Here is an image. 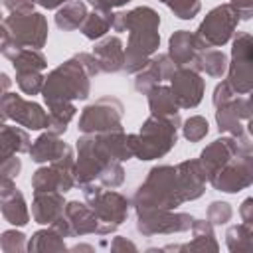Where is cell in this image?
<instances>
[{
    "label": "cell",
    "mask_w": 253,
    "mask_h": 253,
    "mask_svg": "<svg viewBox=\"0 0 253 253\" xmlns=\"http://www.w3.org/2000/svg\"><path fill=\"white\" fill-rule=\"evenodd\" d=\"M186 202L178 170L174 166H156L148 172V178L134 194L136 211L150 210H174Z\"/></svg>",
    "instance_id": "cell-1"
},
{
    "label": "cell",
    "mask_w": 253,
    "mask_h": 253,
    "mask_svg": "<svg viewBox=\"0 0 253 253\" xmlns=\"http://www.w3.org/2000/svg\"><path fill=\"white\" fill-rule=\"evenodd\" d=\"M42 93H43L47 107L71 103L75 99H87L89 97V75L75 57L67 59L43 79Z\"/></svg>",
    "instance_id": "cell-2"
},
{
    "label": "cell",
    "mask_w": 253,
    "mask_h": 253,
    "mask_svg": "<svg viewBox=\"0 0 253 253\" xmlns=\"http://www.w3.org/2000/svg\"><path fill=\"white\" fill-rule=\"evenodd\" d=\"M180 119L176 117H150L140 126L138 134H128L132 156L140 160H154L164 156L174 144L178 136Z\"/></svg>",
    "instance_id": "cell-3"
},
{
    "label": "cell",
    "mask_w": 253,
    "mask_h": 253,
    "mask_svg": "<svg viewBox=\"0 0 253 253\" xmlns=\"http://www.w3.org/2000/svg\"><path fill=\"white\" fill-rule=\"evenodd\" d=\"M83 196L89 202V208L97 215L99 223L103 225V235L115 231L128 213V202L119 192H103L99 186L83 184Z\"/></svg>",
    "instance_id": "cell-4"
},
{
    "label": "cell",
    "mask_w": 253,
    "mask_h": 253,
    "mask_svg": "<svg viewBox=\"0 0 253 253\" xmlns=\"http://www.w3.org/2000/svg\"><path fill=\"white\" fill-rule=\"evenodd\" d=\"M237 22H239V14L235 12V8L231 4H223V6L213 8L204 18V22L200 24L198 32L194 34L198 49L223 45L231 38Z\"/></svg>",
    "instance_id": "cell-5"
},
{
    "label": "cell",
    "mask_w": 253,
    "mask_h": 253,
    "mask_svg": "<svg viewBox=\"0 0 253 253\" xmlns=\"http://www.w3.org/2000/svg\"><path fill=\"white\" fill-rule=\"evenodd\" d=\"M2 26L10 34V38L18 49H22L24 45L40 49L47 40V22L38 12L12 14L4 20Z\"/></svg>",
    "instance_id": "cell-6"
},
{
    "label": "cell",
    "mask_w": 253,
    "mask_h": 253,
    "mask_svg": "<svg viewBox=\"0 0 253 253\" xmlns=\"http://www.w3.org/2000/svg\"><path fill=\"white\" fill-rule=\"evenodd\" d=\"M123 105L115 97H101L93 105L85 107L79 117V130L85 134L107 132L121 128Z\"/></svg>",
    "instance_id": "cell-7"
},
{
    "label": "cell",
    "mask_w": 253,
    "mask_h": 253,
    "mask_svg": "<svg viewBox=\"0 0 253 253\" xmlns=\"http://www.w3.org/2000/svg\"><path fill=\"white\" fill-rule=\"evenodd\" d=\"M160 45V36L156 28H138V30H128V43L125 49V63L123 69L126 73H136L140 71L150 55L156 53Z\"/></svg>",
    "instance_id": "cell-8"
},
{
    "label": "cell",
    "mask_w": 253,
    "mask_h": 253,
    "mask_svg": "<svg viewBox=\"0 0 253 253\" xmlns=\"http://www.w3.org/2000/svg\"><path fill=\"white\" fill-rule=\"evenodd\" d=\"M73 154H67L59 160H53L49 162V166L45 168H40L34 178H32V188H34V194H40V192H69L75 184V178H73Z\"/></svg>",
    "instance_id": "cell-9"
},
{
    "label": "cell",
    "mask_w": 253,
    "mask_h": 253,
    "mask_svg": "<svg viewBox=\"0 0 253 253\" xmlns=\"http://www.w3.org/2000/svg\"><path fill=\"white\" fill-rule=\"evenodd\" d=\"M211 186L219 192H239L251 184V152H241L217 168L210 178Z\"/></svg>",
    "instance_id": "cell-10"
},
{
    "label": "cell",
    "mask_w": 253,
    "mask_h": 253,
    "mask_svg": "<svg viewBox=\"0 0 253 253\" xmlns=\"http://www.w3.org/2000/svg\"><path fill=\"white\" fill-rule=\"evenodd\" d=\"M194 217L188 213H172L170 210H150L138 213L136 229L144 235H156V233H174V231H186L192 227Z\"/></svg>",
    "instance_id": "cell-11"
},
{
    "label": "cell",
    "mask_w": 253,
    "mask_h": 253,
    "mask_svg": "<svg viewBox=\"0 0 253 253\" xmlns=\"http://www.w3.org/2000/svg\"><path fill=\"white\" fill-rule=\"evenodd\" d=\"M2 109L6 113L8 119L16 121L18 125L32 128V130H40V128H47V113L34 101H26L16 93H6L2 97Z\"/></svg>",
    "instance_id": "cell-12"
},
{
    "label": "cell",
    "mask_w": 253,
    "mask_h": 253,
    "mask_svg": "<svg viewBox=\"0 0 253 253\" xmlns=\"http://www.w3.org/2000/svg\"><path fill=\"white\" fill-rule=\"evenodd\" d=\"M229 87L233 93L251 91V38L249 34H239L233 42V61L229 67Z\"/></svg>",
    "instance_id": "cell-13"
},
{
    "label": "cell",
    "mask_w": 253,
    "mask_h": 253,
    "mask_svg": "<svg viewBox=\"0 0 253 253\" xmlns=\"http://www.w3.org/2000/svg\"><path fill=\"white\" fill-rule=\"evenodd\" d=\"M170 91L180 109H192L202 101L204 79L192 67H176L170 77Z\"/></svg>",
    "instance_id": "cell-14"
},
{
    "label": "cell",
    "mask_w": 253,
    "mask_h": 253,
    "mask_svg": "<svg viewBox=\"0 0 253 253\" xmlns=\"http://www.w3.org/2000/svg\"><path fill=\"white\" fill-rule=\"evenodd\" d=\"M176 65L168 55H156L152 59H148V63L136 71V79H134V89L140 93H148L154 85H160L164 79H170L174 73Z\"/></svg>",
    "instance_id": "cell-15"
},
{
    "label": "cell",
    "mask_w": 253,
    "mask_h": 253,
    "mask_svg": "<svg viewBox=\"0 0 253 253\" xmlns=\"http://www.w3.org/2000/svg\"><path fill=\"white\" fill-rule=\"evenodd\" d=\"M219 130L231 132L233 136H243V125L241 119H249V101L247 99H229L221 105H217L215 113Z\"/></svg>",
    "instance_id": "cell-16"
},
{
    "label": "cell",
    "mask_w": 253,
    "mask_h": 253,
    "mask_svg": "<svg viewBox=\"0 0 253 253\" xmlns=\"http://www.w3.org/2000/svg\"><path fill=\"white\" fill-rule=\"evenodd\" d=\"M93 57L97 59L101 71H105V73L121 71L123 63H125V47H123L121 38L109 36V38L101 40L93 49Z\"/></svg>",
    "instance_id": "cell-17"
},
{
    "label": "cell",
    "mask_w": 253,
    "mask_h": 253,
    "mask_svg": "<svg viewBox=\"0 0 253 253\" xmlns=\"http://www.w3.org/2000/svg\"><path fill=\"white\" fill-rule=\"evenodd\" d=\"M30 156L34 162H53V160H59L67 154H73L71 146H67L63 140H59V134H53V132H45L42 134L30 148H28Z\"/></svg>",
    "instance_id": "cell-18"
},
{
    "label": "cell",
    "mask_w": 253,
    "mask_h": 253,
    "mask_svg": "<svg viewBox=\"0 0 253 253\" xmlns=\"http://www.w3.org/2000/svg\"><path fill=\"white\" fill-rule=\"evenodd\" d=\"M160 26V16L148 8V6H138L130 12H121L115 14L113 20V28L117 32H128V30H138V28H156Z\"/></svg>",
    "instance_id": "cell-19"
},
{
    "label": "cell",
    "mask_w": 253,
    "mask_h": 253,
    "mask_svg": "<svg viewBox=\"0 0 253 253\" xmlns=\"http://www.w3.org/2000/svg\"><path fill=\"white\" fill-rule=\"evenodd\" d=\"M63 196L61 192H40L34 198L32 204V215L38 223L51 225L61 213H63Z\"/></svg>",
    "instance_id": "cell-20"
},
{
    "label": "cell",
    "mask_w": 253,
    "mask_h": 253,
    "mask_svg": "<svg viewBox=\"0 0 253 253\" xmlns=\"http://www.w3.org/2000/svg\"><path fill=\"white\" fill-rule=\"evenodd\" d=\"M176 170H178V178H180L184 198L186 200L200 198L202 192H204V184H206V174H204L200 162L198 160H186V162L178 164Z\"/></svg>",
    "instance_id": "cell-21"
},
{
    "label": "cell",
    "mask_w": 253,
    "mask_h": 253,
    "mask_svg": "<svg viewBox=\"0 0 253 253\" xmlns=\"http://www.w3.org/2000/svg\"><path fill=\"white\" fill-rule=\"evenodd\" d=\"M198 45L196 40L190 32L180 30L170 38V51L168 57L174 61L176 67H188L190 63H194L196 55H198Z\"/></svg>",
    "instance_id": "cell-22"
},
{
    "label": "cell",
    "mask_w": 253,
    "mask_h": 253,
    "mask_svg": "<svg viewBox=\"0 0 253 253\" xmlns=\"http://www.w3.org/2000/svg\"><path fill=\"white\" fill-rule=\"evenodd\" d=\"M30 136L26 130L0 123V160L16 156V152H28Z\"/></svg>",
    "instance_id": "cell-23"
},
{
    "label": "cell",
    "mask_w": 253,
    "mask_h": 253,
    "mask_svg": "<svg viewBox=\"0 0 253 253\" xmlns=\"http://www.w3.org/2000/svg\"><path fill=\"white\" fill-rule=\"evenodd\" d=\"M148 107L154 117H176L180 109L172 91L162 85H154L148 91Z\"/></svg>",
    "instance_id": "cell-24"
},
{
    "label": "cell",
    "mask_w": 253,
    "mask_h": 253,
    "mask_svg": "<svg viewBox=\"0 0 253 253\" xmlns=\"http://www.w3.org/2000/svg\"><path fill=\"white\" fill-rule=\"evenodd\" d=\"M0 211L6 217V221L12 223V225H26L30 221L26 200H24L22 192H18V188L10 196L0 198Z\"/></svg>",
    "instance_id": "cell-25"
},
{
    "label": "cell",
    "mask_w": 253,
    "mask_h": 253,
    "mask_svg": "<svg viewBox=\"0 0 253 253\" xmlns=\"http://www.w3.org/2000/svg\"><path fill=\"white\" fill-rule=\"evenodd\" d=\"M85 16H87V6L83 2L79 0L65 2L63 8H59L55 14V26L63 32H71V30L81 28Z\"/></svg>",
    "instance_id": "cell-26"
},
{
    "label": "cell",
    "mask_w": 253,
    "mask_h": 253,
    "mask_svg": "<svg viewBox=\"0 0 253 253\" xmlns=\"http://www.w3.org/2000/svg\"><path fill=\"white\" fill-rule=\"evenodd\" d=\"M113 20H115V14L111 10H95L93 14L85 16L81 24V32L89 40H99L111 30Z\"/></svg>",
    "instance_id": "cell-27"
},
{
    "label": "cell",
    "mask_w": 253,
    "mask_h": 253,
    "mask_svg": "<svg viewBox=\"0 0 253 253\" xmlns=\"http://www.w3.org/2000/svg\"><path fill=\"white\" fill-rule=\"evenodd\" d=\"M12 65L16 69V73H30V71H42L47 67V61L43 57V53L40 49L34 47H22L18 49L12 57Z\"/></svg>",
    "instance_id": "cell-28"
},
{
    "label": "cell",
    "mask_w": 253,
    "mask_h": 253,
    "mask_svg": "<svg viewBox=\"0 0 253 253\" xmlns=\"http://www.w3.org/2000/svg\"><path fill=\"white\" fill-rule=\"evenodd\" d=\"M194 65H196V69H202V71H206L211 77H221V73L227 67V59H225L223 51H217V49L208 47L206 51H202V53L196 55Z\"/></svg>",
    "instance_id": "cell-29"
},
{
    "label": "cell",
    "mask_w": 253,
    "mask_h": 253,
    "mask_svg": "<svg viewBox=\"0 0 253 253\" xmlns=\"http://www.w3.org/2000/svg\"><path fill=\"white\" fill-rule=\"evenodd\" d=\"M28 249H30V251H45V249H47V251H63V249H65L63 235H61L57 229H53V227L42 229V231H38V233L30 239Z\"/></svg>",
    "instance_id": "cell-30"
},
{
    "label": "cell",
    "mask_w": 253,
    "mask_h": 253,
    "mask_svg": "<svg viewBox=\"0 0 253 253\" xmlns=\"http://www.w3.org/2000/svg\"><path fill=\"white\" fill-rule=\"evenodd\" d=\"M97 180L103 184V186H109V188H117L123 184L125 180V170L121 166L119 160H111L109 164H105V168L99 172Z\"/></svg>",
    "instance_id": "cell-31"
},
{
    "label": "cell",
    "mask_w": 253,
    "mask_h": 253,
    "mask_svg": "<svg viewBox=\"0 0 253 253\" xmlns=\"http://www.w3.org/2000/svg\"><path fill=\"white\" fill-rule=\"evenodd\" d=\"M160 2H164L182 20H192L200 12V0H160Z\"/></svg>",
    "instance_id": "cell-32"
},
{
    "label": "cell",
    "mask_w": 253,
    "mask_h": 253,
    "mask_svg": "<svg viewBox=\"0 0 253 253\" xmlns=\"http://www.w3.org/2000/svg\"><path fill=\"white\" fill-rule=\"evenodd\" d=\"M43 79L40 75V71H30V73H18L16 75V81H18V87L26 93V95H38L43 87Z\"/></svg>",
    "instance_id": "cell-33"
},
{
    "label": "cell",
    "mask_w": 253,
    "mask_h": 253,
    "mask_svg": "<svg viewBox=\"0 0 253 253\" xmlns=\"http://www.w3.org/2000/svg\"><path fill=\"white\" fill-rule=\"evenodd\" d=\"M182 132H184V136H186L188 140L198 142V140H202V138L208 134V121H206L204 117H190V119L184 123Z\"/></svg>",
    "instance_id": "cell-34"
},
{
    "label": "cell",
    "mask_w": 253,
    "mask_h": 253,
    "mask_svg": "<svg viewBox=\"0 0 253 253\" xmlns=\"http://www.w3.org/2000/svg\"><path fill=\"white\" fill-rule=\"evenodd\" d=\"M24 239H26L24 233L10 229V231H4V233H2V237H0V247H2L4 251H24V249H26Z\"/></svg>",
    "instance_id": "cell-35"
},
{
    "label": "cell",
    "mask_w": 253,
    "mask_h": 253,
    "mask_svg": "<svg viewBox=\"0 0 253 253\" xmlns=\"http://www.w3.org/2000/svg\"><path fill=\"white\" fill-rule=\"evenodd\" d=\"M229 217H231V208L225 202H213L208 210L210 223H225Z\"/></svg>",
    "instance_id": "cell-36"
},
{
    "label": "cell",
    "mask_w": 253,
    "mask_h": 253,
    "mask_svg": "<svg viewBox=\"0 0 253 253\" xmlns=\"http://www.w3.org/2000/svg\"><path fill=\"white\" fill-rule=\"evenodd\" d=\"M36 0H4L6 10H10L12 14H28L34 10Z\"/></svg>",
    "instance_id": "cell-37"
},
{
    "label": "cell",
    "mask_w": 253,
    "mask_h": 253,
    "mask_svg": "<svg viewBox=\"0 0 253 253\" xmlns=\"http://www.w3.org/2000/svg\"><path fill=\"white\" fill-rule=\"evenodd\" d=\"M75 59L83 65V69L87 71V75H89V77H93V75H97V73L101 71V69H99L97 59L93 57V53H85V51H83V53H77V55H75Z\"/></svg>",
    "instance_id": "cell-38"
},
{
    "label": "cell",
    "mask_w": 253,
    "mask_h": 253,
    "mask_svg": "<svg viewBox=\"0 0 253 253\" xmlns=\"http://www.w3.org/2000/svg\"><path fill=\"white\" fill-rule=\"evenodd\" d=\"M233 95H235V93H233V89L229 87V83H227V81H223V83H219V85L215 87V93H213V105L217 107V105H221V103L229 101Z\"/></svg>",
    "instance_id": "cell-39"
},
{
    "label": "cell",
    "mask_w": 253,
    "mask_h": 253,
    "mask_svg": "<svg viewBox=\"0 0 253 253\" xmlns=\"http://www.w3.org/2000/svg\"><path fill=\"white\" fill-rule=\"evenodd\" d=\"M128 0H89V4L95 8V10H113V8H119V6H125Z\"/></svg>",
    "instance_id": "cell-40"
},
{
    "label": "cell",
    "mask_w": 253,
    "mask_h": 253,
    "mask_svg": "<svg viewBox=\"0 0 253 253\" xmlns=\"http://www.w3.org/2000/svg\"><path fill=\"white\" fill-rule=\"evenodd\" d=\"M231 6L235 8V12H237L243 20L249 18V14H251V0H231Z\"/></svg>",
    "instance_id": "cell-41"
},
{
    "label": "cell",
    "mask_w": 253,
    "mask_h": 253,
    "mask_svg": "<svg viewBox=\"0 0 253 253\" xmlns=\"http://www.w3.org/2000/svg\"><path fill=\"white\" fill-rule=\"evenodd\" d=\"M14 190H16L14 180H12V178H8V176H0V198L10 196Z\"/></svg>",
    "instance_id": "cell-42"
},
{
    "label": "cell",
    "mask_w": 253,
    "mask_h": 253,
    "mask_svg": "<svg viewBox=\"0 0 253 253\" xmlns=\"http://www.w3.org/2000/svg\"><path fill=\"white\" fill-rule=\"evenodd\" d=\"M111 249H113V251H117V249H130V251H136V245L130 243V241H123L121 237H117L115 243L111 245Z\"/></svg>",
    "instance_id": "cell-43"
},
{
    "label": "cell",
    "mask_w": 253,
    "mask_h": 253,
    "mask_svg": "<svg viewBox=\"0 0 253 253\" xmlns=\"http://www.w3.org/2000/svg\"><path fill=\"white\" fill-rule=\"evenodd\" d=\"M40 6H43V8H47V10H53V8H57V6H61V4H65L67 0H36Z\"/></svg>",
    "instance_id": "cell-44"
},
{
    "label": "cell",
    "mask_w": 253,
    "mask_h": 253,
    "mask_svg": "<svg viewBox=\"0 0 253 253\" xmlns=\"http://www.w3.org/2000/svg\"><path fill=\"white\" fill-rule=\"evenodd\" d=\"M0 20H2V12H0Z\"/></svg>",
    "instance_id": "cell-45"
}]
</instances>
